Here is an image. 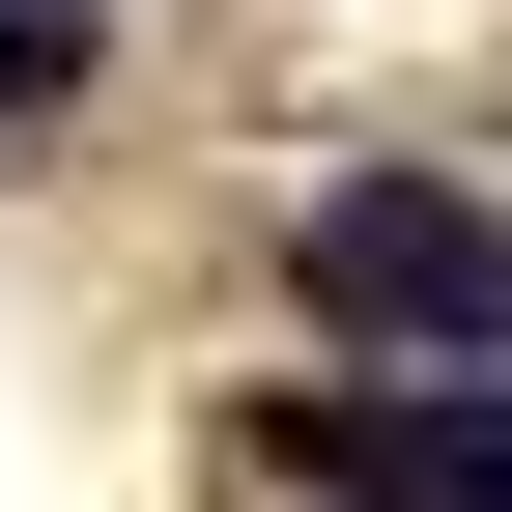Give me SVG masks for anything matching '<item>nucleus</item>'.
I'll list each match as a JSON object with an SVG mask.
<instances>
[{
	"instance_id": "3",
	"label": "nucleus",
	"mask_w": 512,
	"mask_h": 512,
	"mask_svg": "<svg viewBox=\"0 0 512 512\" xmlns=\"http://www.w3.org/2000/svg\"><path fill=\"white\" fill-rule=\"evenodd\" d=\"M57 57H86V0H0V114H57Z\"/></svg>"
},
{
	"instance_id": "2",
	"label": "nucleus",
	"mask_w": 512,
	"mask_h": 512,
	"mask_svg": "<svg viewBox=\"0 0 512 512\" xmlns=\"http://www.w3.org/2000/svg\"><path fill=\"white\" fill-rule=\"evenodd\" d=\"M313 512H512V370H399V399H285L256 427Z\"/></svg>"
},
{
	"instance_id": "1",
	"label": "nucleus",
	"mask_w": 512,
	"mask_h": 512,
	"mask_svg": "<svg viewBox=\"0 0 512 512\" xmlns=\"http://www.w3.org/2000/svg\"><path fill=\"white\" fill-rule=\"evenodd\" d=\"M285 285L342 313L370 370H512V200H456V171H342V200L285 228Z\"/></svg>"
}]
</instances>
